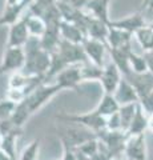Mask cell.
I'll use <instances>...</instances> for the list:
<instances>
[{"mask_svg":"<svg viewBox=\"0 0 153 160\" xmlns=\"http://www.w3.org/2000/svg\"><path fill=\"white\" fill-rule=\"evenodd\" d=\"M142 8H148L149 11H153V0H148L144 6H142Z\"/></svg>","mask_w":153,"mask_h":160,"instance_id":"8d00e7d4","label":"cell"},{"mask_svg":"<svg viewBox=\"0 0 153 160\" xmlns=\"http://www.w3.org/2000/svg\"><path fill=\"white\" fill-rule=\"evenodd\" d=\"M57 120H61L63 123H72L75 126H81L89 129L92 132H100L107 128V119L100 116L95 111L87 113H61L56 116Z\"/></svg>","mask_w":153,"mask_h":160,"instance_id":"7a4b0ae2","label":"cell"},{"mask_svg":"<svg viewBox=\"0 0 153 160\" xmlns=\"http://www.w3.org/2000/svg\"><path fill=\"white\" fill-rule=\"evenodd\" d=\"M60 36L63 40H67V42L73 44H81V46L88 39L87 32L80 26L64 22V20L60 22Z\"/></svg>","mask_w":153,"mask_h":160,"instance_id":"2e32d148","label":"cell"},{"mask_svg":"<svg viewBox=\"0 0 153 160\" xmlns=\"http://www.w3.org/2000/svg\"><path fill=\"white\" fill-rule=\"evenodd\" d=\"M112 0H88L84 11L89 13L92 18L107 23L108 26L111 24L112 19L109 18V4Z\"/></svg>","mask_w":153,"mask_h":160,"instance_id":"ac0fdd59","label":"cell"},{"mask_svg":"<svg viewBox=\"0 0 153 160\" xmlns=\"http://www.w3.org/2000/svg\"><path fill=\"white\" fill-rule=\"evenodd\" d=\"M132 39H133L132 33L109 26V32H108V38H107V46H108V48L128 47V46H132Z\"/></svg>","mask_w":153,"mask_h":160,"instance_id":"44dd1931","label":"cell"},{"mask_svg":"<svg viewBox=\"0 0 153 160\" xmlns=\"http://www.w3.org/2000/svg\"><path fill=\"white\" fill-rule=\"evenodd\" d=\"M39 148H40V139L32 140V142L24 148V151L22 152L19 160H36L37 155H39Z\"/></svg>","mask_w":153,"mask_h":160,"instance_id":"4dcf8cb0","label":"cell"},{"mask_svg":"<svg viewBox=\"0 0 153 160\" xmlns=\"http://www.w3.org/2000/svg\"><path fill=\"white\" fill-rule=\"evenodd\" d=\"M81 78H83V82H89V80H100L101 76V72H103V68L95 66L92 64L91 62H85V63H81Z\"/></svg>","mask_w":153,"mask_h":160,"instance_id":"f1b7e54d","label":"cell"},{"mask_svg":"<svg viewBox=\"0 0 153 160\" xmlns=\"http://www.w3.org/2000/svg\"><path fill=\"white\" fill-rule=\"evenodd\" d=\"M112 160H128L127 158H124L122 155H120V156H116V158H113Z\"/></svg>","mask_w":153,"mask_h":160,"instance_id":"ab89813d","label":"cell"},{"mask_svg":"<svg viewBox=\"0 0 153 160\" xmlns=\"http://www.w3.org/2000/svg\"><path fill=\"white\" fill-rule=\"evenodd\" d=\"M96 138L107 147L108 151H111L115 156L124 155L125 143L128 135L124 131H109V129H103L96 133Z\"/></svg>","mask_w":153,"mask_h":160,"instance_id":"5b68a950","label":"cell"},{"mask_svg":"<svg viewBox=\"0 0 153 160\" xmlns=\"http://www.w3.org/2000/svg\"><path fill=\"white\" fill-rule=\"evenodd\" d=\"M118 109H120V104L116 102L115 96L111 93H104L100 100V103L97 104V107L93 109V111L98 113L100 116L108 119L109 116H112L113 113L118 112Z\"/></svg>","mask_w":153,"mask_h":160,"instance_id":"cb8c5ba5","label":"cell"},{"mask_svg":"<svg viewBox=\"0 0 153 160\" xmlns=\"http://www.w3.org/2000/svg\"><path fill=\"white\" fill-rule=\"evenodd\" d=\"M146 2H148V0H142V6H144V4H145Z\"/></svg>","mask_w":153,"mask_h":160,"instance_id":"b9f144b4","label":"cell"},{"mask_svg":"<svg viewBox=\"0 0 153 160\" xmlns=\"http://www.w3.org/2000/svg\"><path fill=\"white\" fill-rule=\"evenodd\" d=\"M116 102L121 106H127V104H135L139 103V95H137L135 87L128 82V80L122 76L120 84H118L117 89L113 93Z\"/></svg>","mask_w":153,"mask_h":160,"instance_id":"e0dca14e","label":"cell"},{"mask_svg":"<svg viewBox=\"0 0 153 160\" xmlns=\"http://www.w3.org/2000/svg\"><path fill=\"white\" fill-rule=\"evenodd\" d=\"M0 142H2V133H0Z\"/></svg>","mask_w":153,"mask_h":160,"instance_id":"7bdbcfd3","label":"cell"},{"mask_svg":"<svg viewBox=\"0 0 153 160\" xmlns=\"http://www.w3.org/2000/svg\"><path fill=\"white\" fill-rule=\"evenodd\" d=\"M28 12L31 15L41 18L44 22L61 19L60 12L57 8V0H35L28 8Z\"/></svg>","mask_w":153,"mask_h":160,"instance_id":"52a82bcc","label":"cell"},{"mask_svg":"<svg viewBox=\"0 0 153 160\" xmlns=\"http://www.w3.org/2000/svg\"><path fill=\"white\" fill-rule=\"evenodd\" d=\"M23 133V128H16L11 131L9 133L2 136V142H0V151L4 155H7L8 158H11L13 160H17V147L16 142L17 138Z\"/></svg>","mask_w":153,"mask_h":160,"instance_id":"7402d4cb","label":"cell"},{"mask_svg":"<svg viewBox=\"0 0 153 160\" xmlns=\"http://www.w3.org/2000/svg\"><path fill=\"white\" fill-rule=\"evenodd\" d=\"M60 91H63V89L60 88L59 84H56V83H52V84L44 83L40 87H37L32 93H29L23 102L27 106L28 111L31 112V115H33Z\"/></svg>","mask_w":153,"mask_h":160,"instance_id":"3957f363","label":"cell"},{"mask_svg":"<svg viewBox=\"0 0 153 160\" xmlns=\"http://www.w3.org/2000/svg\"><path fill=\"white\" fill-rule=\"evenodd\" d=\"M121 79H122V73L120 72V69L116 67L115 63L109 62L103 67V72L98 82H100L103 89H104V93L113 95L117 89L118 84H120Z\"/></svg>","mask_w":153,"mask_h":160,"instance_id":"9c48e42d","label":"cell"},{"mask_svg":"<svg viewBox=\"0 0 153 160\" xmlns=\"http://www.w3.org/2000/svg\"><path fill=\"white\" fill-rule=\"evenodd\" d=\"M107 129H109V131H122L118 112L113 113L112 116H109L107 119Z\"/></svg>","mask_w":153,"mask_h":160,"instance_id":"d6a6232c","label":"cell"},{"mask_svg":"<svg viewBox=\"0 0 153 160\" xmlns=\"http://www.w3.org/2000/svg\"><path fill=\"white\" fill-rule=\"evenodd\" d=\"M109 26L135 35L139 29L146 27L148 24H146L145 19H144V16H142L141 12H135V13H132L127 18H122V19H118V20H112Z\"/></svg>","mask_w":153,"mask_h":160,"instance_id":"5bb4252c","label":"cell"},{"mask_svg":"<svg viewBox=\"0 0 153 160\" xmlns=\"http://www.w3.org/2000/svg\"><path fill=\"white\" fill-rule=\"evenodd\" d=\"M26 23H27V29H28L29 36L37 38V39L43 38L44 32H45V28H47V24L41 18L35 16V15H31L27 11Z\"/></svg>","mask_w":153,"mask_h":160,"instance_id":"d4e9b609","label":"cell"},{"mask_svg":"<svg viewBox=\"0 0 153 160\" xmlns=\"http://www.w3.org/2000/svg\"><path fill=\"white\" fill-rule=\"evenodd\" d=\"M148 119H149V116L142 111L140 104H137L135 116H133L131 126H129V128H128V131H127L128 136H137V135L145 133L148 131Z\"/></svg>","mask_w":153,"mask_h":160,"instance_id":"603a6c76","label":"cell"},{"mask_svg":"<svg viewBox=\"0 0 153 160\" xmlns=\"http://www.w3.org/2000/svg\"><path fill=\"white\" fill-rule=\"evenodd\" d=\"M124 78L135 87L137 95H139V100H140V98L145 96L146 93L153 91V75L149 71L145 73L131 72L129 75H127Z\"/></svg>","mask_w":153,"mask_h":160,"instance_id":"9a60e30c","label":"cell"},{"mask_svg":"<svg viewBox=\"0 0 153 160\" xmlns=\"http://www.w3.org/2000/svg\"><path fill=\"white\" fill-rule=\"evenodd\" d=\"M26 51V64L22 72L28 76H44L51 67V53L41 47L40 39L29 38L24 46Z\"/></svg>","mask_w":153,"mask_h":160,"instance_id":"6da1fadb","label":"cell"},{"mask_svg":"<svg viewBox=\"0 0 153 160\" xmlns=\"http://www.w3.org/2000/svg\"><path fill=\"white\" fill-rule=\"evenodd\" d=\"M135 38L139 42L141 48L144 49V52L153 51V29L149 26L139 29L135 33Z\"/></svg>","mask_w":153,"mask_h":160,"instance_id":"4316f807","label":"cell"},{"mask_svg":"<svg viewBox=\"0 0 153 160\" xmlns=\"http://www.w3.org/2000/svg\"><path fill=\"white\" fill-rule=\"evenodd\" d=\"M137 104H139V103L127 104V106H121L120 109H118V116H120V122H121V129L125 133H127L128 128H129V126H131V123L133 120V116H135Z\"/></svg>","mask_w":153,"mask_h":160,"instance_id":"83f0119b","label":"cell"},{"mask_svg":"<svg viewBox=\"0 0 153 160\" xmlns=\"http://www.w3.org/2000/svg\"><path fill=\"white\" fill-rule=\"evenodd\" d=\"M61 146H63V156L60 160H79L76 156L75 149L68 147L67 144H61Z\"/></svg>","mask_w":153,"mask_h":160,"instance_id":"836d02e7","label":"cell"},{"mask_svg":"<svg viewBox=\"0 0 153 160\" xmlns=\"http://www.w3.org/2000/svg\"><path fill=\"white\" fill-rule=\"evenodd\" d=\"M26 64V51L24 47H11L4 51V55L0 62V75L8 72L22 71Z\"/></svg>","mask_w":153,"mask_h":160,"instance_id":"277c9868","label":"cell"},{"mask_svg":"<svg viewBox=\"0 0 153 160\" xmlns=\"http://www.w3.org/2000/svg\"><path fill=\"white\" fill-rule=\"evenodd\" d=\"M32 115L31 112L28 111V108L27 106L24 104V102H20V103H17L16 104V107H15L13 109V112L11 115V122L13 123V126L15 127H17V128H23V126L28 122V119L31 118Z\"/></svg>","mask_w":153,"mask_h":160,"instance_id":"484cf974","label":"cell"},{"mask_svg":"<svg viewBox=\"0 0 153 160\" xmlns=\"http://www.w3.org/2000/svg\"><path fill=\"white\" fill-rule=\"evenodd\" d=\"M0 160H13V159H11V158H8L7 155H4L2 151H0Z\"/></svg>","mask_w":153,"mask_h":160,"instance_id":"f35d334b","label":"cell"},{"mask_svg":"<svg viewBox=\"0 0 153 160\" xmlns=\"http://www.w3.org/2000/svg\"><path fill=\"white\" fill-rule=\"evenodd\" d=\"M149 27H151V28H152V29H153V22H152V23H151V24H149Z\"/></svg>","mask_w":153,"mask_h":160,"instance_id":"60d3db41","label":"cell"},{"mask_svg":"<svg viewBox=\"0 0 153 160\" xmlns=\"http://www.w3.org/2000/svg\"><path fill=\"white\" fill-rule=\"evenodd\" d=\"M83 48H84V52H85L88 60L95 64V66L103 68L105 66L104 64V60H105V52H107V43H103V42H98V40L95 39H89L88 38L85 42L83 43Z\"/></svg>","mask_w":153,"mask_h":160,"instance_id":"7c38bea8","label":"cell"},{"mask_svg":"<svg viewBox=\"0 0 153 160\" xmlns=\"http://www.w3.org/2000/svg\"><path fill=\"white\" fill-rule=\"evenodd\" d=\"M81 82H83L81 66L80 64H75V66H69L65 69H63L55 78L53 83L59 84L61 89H75V91H79V84Z\"/></svg>","mask_w":153,"mask_h":160,"instance_id":"ba28073f","label":"cell"},{"mask_svg":"<svg viewBox=\"0 0 153 160\" xmlns=\"http://www.w3.org/2000/svg\"><path fill=\"white\" fill-rule=\"evenodd\" d=\"M139 104H140V107L142 108V111H144L148 116L153 115V91L149 92V93H146L145 96L140 98Z\"/></svg>","mask_w":153,"mask_h":160,"instance_id":"1f68e13d","label":"cell"},{"mask_svg":"<svg viewBox=\"0 0 153 160\" xmlns=\"http://www.w3.org/2000/svg\"><path fill=\"white\" fill-rule=\"evenodd\" d=\"M129 64H131V69L135 73H145L148 72V67H146V62L144 55H139L135 51H132L129 55Z\"/></svg>","mask_w":153,"mask_h":160,"instance_id":"f546056e","label":"cell"},{"mask_svg":"<svg viewBox=\"0 0 153 160\" xmlns=\"http://www.w3.org/2000/svg\"><path fill=\"white\" fill-rule=\"evenodd\" d=\"M85 31H87V36L89 39H95V40H98V42L107 43L109 26L107 23L101 22V20L92 18L89 15V18L87 20V24H85Z\"/></svg>","mask_w":153,"mask_h":160,"instance_id":"ffe728a7","label":"cell"},{"mask_svg":"<svg viewBox=\"0 0 153 160\" xmlns=\"http://www.w3.org/2000/svg\"><path fill=\"white\" fill-rule=\"evenodd\" d=\"M124 155L128 160H148L145 133L137 135V136H128L124 148Z\"/></svg>","mask_w":153,"mask_h":160,"instance_id":"30bf717a","label":"cell"},{"mask_svg":"<svg viewBox=\"0 0 153 160\" xmlns=\"http://www.w3.org/2000/svg\"><path fill=\"white\" fill-rule=\"evenodd\" d=\"M35 0H22L16 6H6L3 13L0 15V27H9L13 23H16L19 19H22L24 11H28L29 6Z\"/></svg>","mask_w":153,"mask_h":160,"instance_id":"4fadbf2b","label":"cell"},{"mask_svg":"<svg viewBox=\"0 0 153 160\" xmlns=\"http://www.w3.org/2000/svg\"><path fill=\"white\" fill-rule=\"evenodd\" d=\"M56 160H60V159H56Z\"/></svg>","mask_w":153,"mask_h":160,"instance_id":"ee69618b","label":"cell"},{"mask_svg":"<svg viewBox=\"0 0 153 160\" xmlns=\"http://www.w3.org/2000/svg\"><path fill=\"white\" fill-rule=\"evenodd\" d=\"M31 38L27 29V23H26V16L19 19L16 23L9 26L8 29V39H7V48L11 47H24Z\"/></svg>","mask_w":153,"mask_h":160,"instance_id":"8fae6325","label":"cell"},{"mask_svg":"<svg viewBox=\"0 0 153 160\" xmlns=\"http://www.w3.org/2000/svg\"><path fill=\"white\" fill-rule=\"evenodd\" d=\"M144 58H145V62H146L148 71L153 75V51L144 52Z\"/></svg>","mask_w":153,"mask_h":160,"instance_id":"e575fe53","label":"cell"},{"mask_svg":"<svg viewBox=\"0 0 153 160\" xmlns=\"http://www.w3.org/2000/svg\"><path fill=\"white\" fill-rule=\"evenodd\" d=\"M112 58V63L116 64V67L120 69L122 76H127L132 72L131 64H129V55L133 51L132 46L122 47V48H108Z\"/></svg>","mask_w":153,"mask_h":160,"instance_id":"d6986e66","label":"cell"},{"mask_svg":"<svg viewBox=\"0 0 153 160\" xmlns=\"http://www.w3.org/2000/svg\"><path fill=\"white\" fill-rule=\"evenodd\" d=\"M96 133L89 131V129L84 128L81 126L77 127H67L64 131L60 133V140L61 144H67L68 147H71L73 149L79 148L83 146L84 143L89 142V140L95 139Z\"/></svg>","mask_w":153,"mask_h":160,"instance_id":"8992f818","label":"cell"},{"mask_svg":"<svg viewBox=\"0 0 153 160\" xmlns=\"http://www.w3.org/2000/svg\"><path fill=\"white\" fill-rule=\"evenodd\" d=\"M22 0H6V6H16Z\"/></svg>","mask_w":153,"mask_h":160,"instance_id":"74e56055","label":"cell"},{"mask_svg":"<svg viewBox=\"0 0 153 160\" xmlns=\"http://www.w3.org/2000/svg\"><path fill=\"white\" fill-rule=\"evenodd\" d=\"M148 131L153 133V115H151L148 119Z\"/></svg>","mask_w":153,"mask_h":160,"instance_id":"d590c367","label":"cell"}]
</instances>
